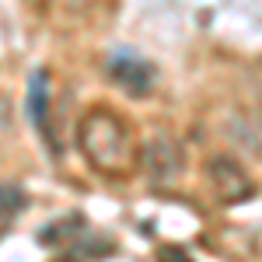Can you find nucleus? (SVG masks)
I'll return each mask as SVG.
<instances>
[{
    "label": "nucleus",
    "mask_w": 262,
    "mask_h": 262,
    "mask_svg": "<svg viewBox=\"0 0 262 262\" xmlns=\"http://www.w3.org/2000/svg\"><path fill=\"white\" fill-rule=\"evenodd\" d=\"M77 143H81V154L91 161V168L108 179H126L140 168L143 147L133 137V126L108 105H95L84 112L81 126H77Z\"/></svg>",
    "instance_id": "nucleus-1"
},
{
    "label": "nucleus",
    "mask_w": 262,
    "mask_h": 262,
    "mask_svg": "<svg viewBox=\"0 0 262 262\" xmlns=\"http://www.w3.org/2000/svg\"><path fill=\"white\" fill-rule=\"evenodd\" d=\"M206 179H210V189H213V196L221 203H245L252 192H255V182L252 175L245 171L242 161H234L231 154H217V158H210L206 164Z\"/></svg>",
    "instance_id": "nucleus-2"
},
{
    "label": "nucleus",
    "mask_w": 262,
    "mask_h": 262,
    "mask_svg": "<svg viewBox=\"0 0 262 262\" xmlns=\"http://www.w3.org/2000/svg\"><path fill=\"white\" fill-rule=\"evenodd\" d=\"M140 164H143V171L150 175V182L168 185V182H175L182 175L185 154H182V147H179L175 137H154V140L140 150Z\"/></svg>",
    "instance_id": "nucleus-3"
},
{
    "label": "nucleus",
    "mask_w": 262,
    "mask_h": 262,
    "mask_svg": "<svg viewBox=\"0 0 262 262\" xmlns=\"http://www.w3.org/2000/svg\"><path fill=\"white\" fill-rule=\"evenodd\" d=\"M108 74H112L129 95H147V88H150V81H154V74H150L147 63H143V60H126V56L112 60Z\"/></svg>",
    "instance_id": "nucleus-4"
},
{
    "label": "nucleus",
    "mask_w": 262,
    "mask_h": 262,
    "mask_svg": "<svg viewBox=\"0 0 262 262\" xmlns=\"http://www.w3.org/2000/svg\"><path fill=\"white\" fill-rule=\"evenodd\" d=\"M46 98H49V91H46V74H35L32 77V116H35V126L46 129Z\"/></svg>",
    "instance_id": "nucleus-5"
},
{
    "label": "nucleus",
    "mask_w": 262,
    "mask_h": 262,
    "mask_svg": "<svg viewBox=\"0 0 262 262\" xmlns=\"http://www.w3.org/2000/svg\"><path fill=\"white\" fill-rule=\"evenodd\" d=\"M11 129H14V105H11V98L0 91V143L11 137Z\"/></svg>",
    "instance_id": "nucleus-6"
},
{
    "label": "nucleus",
    "mask_w": 262,
    "mask_h": 262,
    "mask_svg": "<svg viewBox=\"0 0 262 262\" xmlns=\"http://www.w3.org/2000/svg\"><path fill=\"white\" fill-rule=\"evenodd\" d=\"M95 0H67V7H74V11H84V7H91Z\"/></svg>",
    "instance_id": "nucleus-7"
}]
</instances>
